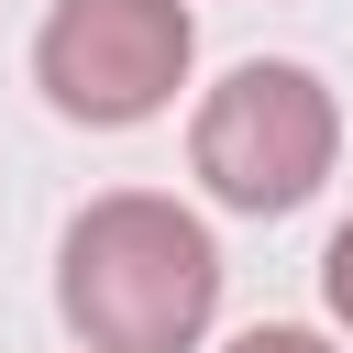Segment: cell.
I'll use <instances>...</instances> for the list:
<instances>
[{
    "label": "cell",
    "mask_w": 353,
    "mask_h": 353,
    "mask_svg": "<svg viewBox=\"0 0 353 353\" xmlns=\"http://www.w3.org/2000/svg\"><path fill=\"white\" fill-rule=\"evenodd\" d=\"M55 309L88 353H199L221 309V243L154 188H110L55 243Z\"/></svg>",
    "instance_id": "1"
},
{
    "label": "cell",
    "mask_w": 353,
    "mask_h": 353,
    "mask_svg": "<svg viewBox=\"0 0 353 353\" xmlns=\"http://www.w3.org/2000/svg\"><path fill=\"white\" fill-rule=\"evenodd\" d=\"M331 154H342V99H331L309 66H287V55L232 66V77L199 99V121H188L199 188H210L221 210H243V221L298 210V199L331 176Z\"/></svg>",
    "instance_id": "2"
},
{
    "label": "cell",
    "mask_w": 353,
    "mask_h": 353,
    "mask_svg": "<svg viewBox=\"0 0 353 353\" xmlns=\"http://www.w3.org/2000/svg\"><path fill=\"white\" fill-rule=\"evenodd\" d=\"M188 55H199L188 0H55L33 33V88L88 132H132L188 88Z\"/></svg>",
    "instance_id": "3"
},
{
    "label": "cell",
    "mask_w": 353,
    "mask_h": 353,
    "mask_svg": "<svg viewBox=\"0 0 353 353\" xmlns=\"http://www.w3.org/2000/svg\"><path fill=\"white\" fill-rule=\"evenodd\" d=\"M320 309L353 331V221H342V232H331V254H320Z\"/></svg>",
    "instance_id": "4"
},
{
    "label": "cell",
    "mask_w": 353,
    "mask_h": 353,
    "mask_svg": "<svg viewBox=\"0 0 353 353\" xmlns=\"http://www.w3.org/2000/svg\"><path fill=\"white\" fill-rule=\"evenodd\" d=\"M221 353H331L320 331H298V320H254L243 342H221Z\"/></svg>",
    "instance_id": "5"
}]
</instances>
